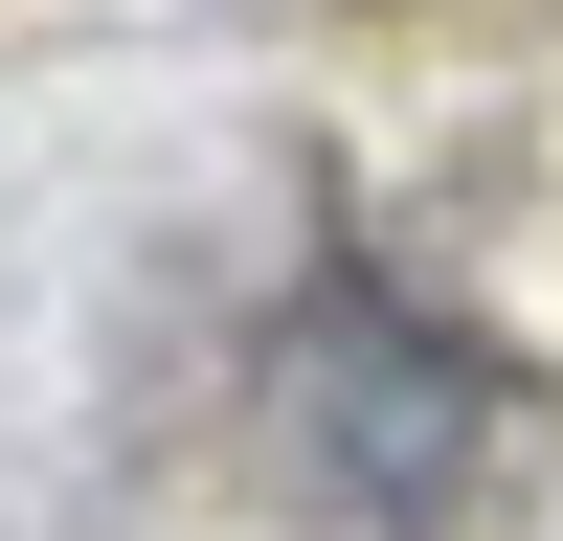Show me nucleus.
<instances>
[{
    "label": "nucleus",
    "mask_w": 563,
    "mask_h": 541,
    "mask_svg": "<svg viewBox=\"0 0 563 541\" xmlns=\"http://www.w3.org/2000/svg\"><path fill=\"white\" fill-rule=\"evenodd\" d=\"M271 384H294V474L339 496V519H451V496L496 474V406H519L451 316H406L384 270H316V316L271 339Z\"/></svg>",
    "instance_id": "1"
}]
</instances>
